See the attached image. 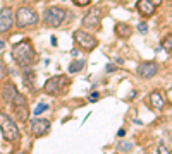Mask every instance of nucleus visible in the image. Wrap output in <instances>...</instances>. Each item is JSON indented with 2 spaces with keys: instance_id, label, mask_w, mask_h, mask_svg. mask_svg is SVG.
<instances>
[{
  "instance_id": "obj_4",
  "label": "nucleus",
  "mask_w": 172,
  "mask_h": 154,
  "mask_svg": "<svg viewBox=\"0 0 172 154\" xmlns=\"http://www.w3.org/2000/svg\"><path fill=\"white\" fill-rule=\"evenodd\" d=\"M12 105V110H14V115H16L17 122H28V118H29V108H28V99L26 96H22L21 93H16V96L12 98L11 101Z\"/></svg>"
},
{
  "instance_id": "obj_5",
  "label": "nucleus",
  "mask_w": 172,
  "mask_h": 154,
  "mask_svg": "<svg viewBox=\"0 0 172 154\" xmlns=\"http://www.w3.org/2000/svg\"><path fill=\"white\" fill-rule=\"evenodd\" d=\"M65 14L67 12L62 7H48L43 12V22L50 27H59L65 21Z\"/></svg>"
},
{
  "instance_id": "obj_11",
  "label": "nucleus",
  "mask_w": 172,
  "mask_h": 154,
  "mask_svg": "<svg viewBox=\"0 0 172 154\" xmlns=\"http://www.w3.org/2000/svg\"><path fill=\"white\" fill-rule=\"evenodd\" d=\"M157 72H158V65L155 62H145V64H141L136 70V74L140 75L141 79H151V77H155Z\"/></svg>"
},
{
  "instance_id": "obj_2",
  "label": "nucleus",
  "mask_w": 172,
  "mask_h": 154,
  "mask_svg": "<svg viewBox=\"0 0 172 154\" xmlns=\"http://www.w3.org/2000/svg\"><path fill=\"white\" fill-rule=\"evenodd\" d=\"M0 130H2V135L7 142L17 144L21 140V130L17 127V123L5 112H0Z\"/></svg>"
},
{
  "instance_id": "obj_29",
  "label": "nucleus",
  "mask_w": 172,
  "mask_h": 154,
  "mask_svg": "<svg viewBox=\"0 0 172 154\" xmlns=\"http://www.w3.org/2000/svg\"><path fill=\"white\" fill-rule=\"evenodd\" d=\"M115 62H117L119 65H122V64H124V60H122V58H117V57H115Z\"/></svg>"
},
{
  "instance_id": "obj_22",
  "label": "nucleus",
  "mask_w": 172,
  "mask_h": 154,
  "mask_svg": "<svg viewBox=\"0 0 172 154\" xmlns=\"http://www.w3.org/2000/svg\"><path fill=\"white\" fill-rule=\"evenodd\" d=\"M72 4L78 5V7H86V5L91 4V0H72Z\"/></svg>"
},
{
  "instance_id": "obj_17",
  "label": "nucleus",
  "mask_w": 172,
  "mask_h": 154,
  "mask_svg": "<svg viewBox=\"0 0 172 154\" xmlns=\"http://www.w3.org/2000/svg\"><path fill=\"white\" fill-rule=\"evenodd\" d=\"M134 149V144L129 142V140H119L117 142V151L119 152H127V151H133Z\"/></svg>"
},
{
  "instance_id": "obj_14",
  "label": "nucleus",
  "mask_w": 172,
  "mask_h": 154,
  "mask_svg": "<svg viewBox=\"0 0 172 154\" xmlns=\"http://www.w3.org/2000/svg\"><path fill=\"white\" fill-rule=\"evenodd\" d=\"M150 105L153 110H164V106H165V99H164V96L158 93V91H155V93H151L150 94Z\"/></svg>"
},
{
  "instance_id": "obj_21",
  "label": "nucleus",
  "mask_w": 172,
  "mask_h": 154,
  "mask_svg": "<svg viewBox=\"0 0 172 154\" xmlns=\"http://www.w3.org/2000/svg\"><path fill=\"white\" fill-rule=\"evenodd\" d=\"M48 110V105H45V103H41V105H38L36 108H35V115H41L43 112H47Z\"/></svg>"
},
{
  "instance_id": "obj_7",
  "label": "nucleus",
  "mask_w": 172,
  "mask_h": 154,
  "mask_svg": "<svg viewBox=\"0 0 172 154\" xmlns=\"http://www.w3.org/2000/svg\"><path fill=\"white\" fill-rule=\"evenodd\" d=\"M72 38H74V41L78 43V46L83 48V50H86V52H91V50H95V48L98 46V39L97 38L93 36V34H90V33L83 31V29L74 31Z\"/></svg>"
},
{
  "instance_id": "obj_9",
  "label": "nucleus",
  "mask_w": 172,
  "mask_h": 154,
  "mask_svg": "<svg viewBox=\"0 0 172 154\" xmlns=\"http://www.w3.org/2000/svg\"><path fill=\"white\" fill-rule=\"evenodd\" d=\"M29 130L35 137H43L50 132V122L45 118H33L29 122Z\"/></svg>"
},
{
  "instance_id": "obj_15",
  "label": "nucleus",
  "mask_w": 172,
  "mask_h": 154,
  "mask_svg": "<svg viewBox=\"0 0 172 154\" xmlns=\"http://www.w3.org/2000/svg\"><path fill=\"white\" fill-rule=\"evenodd\" d=\"M131 33H133V29H131L129 24H126V22H117V24H115V34H117L119 38L126 39V38L131 36Z\"/></svg>"
},
{
  "instance_id": "obj_24",
  "label": "nucleus",
  "mask_w": 172,
  "mask_h": 154,
  "mask_svg": "<svg viewBox=\"0 0 172 154\" xmlns=\"http://www.w3.org/2000/svg\"><path fill=\"white\" fill-rule=\"evenodd\" d=\"M98 98H100V94H98V93H91V94H90V98H88V99L91 101V103H95V101H98Z\"/></svg>"
},
{
  "instance_id": "obj_32",
  "label": "nucleus",
  "mask_w": 172,
  "mask_h": 154,
  "mask_svg": "<svg viewBox=\"0 0 172 154\" xmlns=\"http://www.w3.org/2000/svg\"><path fill=\"white\" fill-rule=\"evenodd\" d=\"M170 53H172V50H170Z\"/></svg>"
},
{
  "instance_id": "obj_20",
  "label": "nucleus",
  "mask_w": 172,
  "mask_h": 154,
  "mask_svg": "<svg viewBox=\"0 0 172 154\" xmlns=\"http://www.w3.org/2000/svg\"><path fill=\"white\" fill-rule=\"evenodd\" d=\"M7 77V65L4 62V58H0V80H4Z\"/></svg>"
},
{
  "instance_id": "obj_1",
  "label": "nucleus",
  "mask_w": 172,
  "mask_h": 154,
  "mask_svg": "<svg viewBox=\"0 0 172 154\" xmlns=\"http://www.w3.org/2000/svg\"><path fill=\"white\" fill-rule=\"evenodd\" d=\"M12 58L21 69H26V67H31L36 60V52L33 48L31 41L28 39H22V41L16 43L12 46Z\"/></svg>"
},
{
  "instance_id": "obj_31",
  "label": "nucleus",
  "mask_w": 172,
  "mask_h": 154,
  "mask_svg": "<svg viewBox=\"0 0 172 154\" xmlns=\"http://www.w3.org/2000/svg\"><path fill=\"white\" fill-rule=\"evenodd\" d=\"M4 46H5V41H2V39H0V50H2Z\"/></svg>"
},
{
  "instance_id": "obj_19",
  "label": "nucleus",
  "mask_w": 172,
  "mask_h": 154,
  "mask_svg": "<svg viewBox=\"0 0 172 154\" xmlns=\"http://www.w3.org/2000/svg\"><path fill=\"white\" fill-rule=\"evenodd\" d=\"M162 48H164L165 52L170 53V50H172V33L167 38H164V41H162Z\"/></svg>"
},
{
  "instance_id": "obj_10",
  "label": "nucleus",
  "mask_w": 172,
  "mask_h": 154,
  "mask_svg": "<svg viewBox=\"0 0 172 154\" xmlns=\"http://www.w3.org/2000/svg\"><path fill=\"white\" fill-rule=\"evenodd\" d=\"M12 26H14V12L11 7H4L0 11V34L7 33Z\"/></svg>"
},
{
  "instance_id": "obj_30",
  "label": "nucleus",
  "mask_w": 172,
  "mask_h": 154,
  "mask_svg": "<svg viewBox=\"0 0 172 154\" xmlns=\"http://www.w3.org/2000/svg\"><path fill=\"white\" fill-rule=\"evenodd\" d=\"M52 45H54V46L57 45V38H55V36H52Z\"/></svg>"
},
{
  "instance_id": "obj_8",
  "label": "nucleus",
  "mask_w": 172,
  "mask_h": 154,
  "mask_svg": "<svg viewBox=\"0 0 172 154\" xmlns=\"http://www.w3.org/2000/svg\"><path fill=\"white\" fill-rule=\"evenodd\" d=\"M102 16H103V9L100 5H95L91 7L90 11L84 14V17H83V27H86V29H97L98 26H100V22H102Z\"/></svg>"
},
{
  "instance_id": "obj_27",
  "label": "nucleus",
  "mask_w": 172,
  "mask_h": 154,
  "mask_svg": "<svg viewBox=\"0 0 172 154\" xmlns=\"http://www.w3.org/2000/svg\"><path fill=\"white\" fill-rule=\"evenodd\" d=\"M150 2H151V4H153V5H160V4H162V2H164V0H150Z\"/></svg>"
},
{
  "instance_id": "obj_26",
  "label": "nucleus",
  "mask_w": 172,
  "mask_h": 154,
  "mask_svg": "<svg viewBox=\"0 0 172 154\" xmlns=\"http://www.w3.org/2000/svg\"><path fill=\"white\" fill-rule=\"evenodd\" d=\"M158 149H160V152H164V154L169 152V149H167L165 146H164V144H160V146H158Z\"/></svg>"
},
{
  "instance_id": "obj_23",
  "label": "nucleus",
  "mask_w": 172,
  "mask_h": 154,
  "mask_svg": "<svg viewBox=\"0 0 172 154\" xmlns=\"http://www.w3.org/2000/svg\"><path fill=\"white\" fill-rule=\"evenodd\" d=\"M138 29H140L141 33H146L148 31V24H146V22H140V24H138Z\"/></svg>"
},
{
  "instance_id": "obj_18",
  "label": "nucleus",
  "mask_w": 172,
  "mask_h": 154,
  "mask_svg": "<svg viewBox=\"0 0 172 154\" xmlns=\"http://www.w3.org/2000/svg\"><path fill=\"white\" fill-rule=\"evenodd\" d=\"M83 67H84V60H76V62H72V64L69 65V72L71 74H76V72H79Z\"/></svg>"
},
{
  "instance_id": "obj_25",
  "label": "nucleus",
  "mask_w": 172,
  "mask_h": 154,
  "mask_svg": "<svg viewBox=\"0 0 172 154\" xmlns=\"http://www.w3.org/2000/svg\"><path fill=\"white\" fill-rule=\"evenodd\" d=\"M115 69H117V67H115L114 64H107V67H105V70H107V72H114Z\"/></svg>"
},
{
  "instance_id": "obj_3",
  "label": "nucleus",
  "mask_w": 172,
  "mask_h": 154,
  "mask_svg": "<svg viewBox=\"0 0 172 154\" xmlns=\"http://www.w3.org/2000/svg\"><path fill=\"white\" fill-rule=\"evenodd\" d=\"M40 21V16L36 14V11H33L31 7H19L14 14V24H16L19 29L22 27H29L38 24Z\"/></svg>"
},
{
  "instance_id": "obj_13",
  "label": "nucleus",
  "mask_w": 172,
  "mask_h": 154,
  "mask_svg": "<svg viewBox=\"0 0 172 154\" xmlns=\"http://www.w3.org/2000/svg\"><path fill=\"white\" fill-rule=\"evenodd\" d=\"M136 9L140 12L143 17H151L155 14V5L151 4L150 0H140L138 4H136Z\"/></svg>"
},
{
  "instance_id": "obj_6",
  "label": "nucleus",
  "mask_w": 172,
  "mask_h": 154,
  "mask_svg": "<svg viewBox=\"0 0 172 154\" xmlns=\"http://www.w3.org/2000/svg\"><path fill=\"white\" fill-rule=\"evenodd\" d=\"M67 86H69V79L65 75H54L45 82V93L50 96L62 94L67 89Z\"/></svg>"
},
{
  "instance_id": "obj_12",
  "label": "nucleus",
  "mask_w": 172,
  "mask_h": 154,
  "mask_svg": "<svg viewBox=\"0 0 172 154\" xmlns=\"http://www.w3.org/2000/svg\"><path fill=\"white\" fill-rule=\"evenodd\" d=\"M22 82H24V86H26L29 91H36V74H35V70H31L29 67H26L24 69V72H22Z\"/></svg>"
},
{
  "instance_id": "obj_28",
  "label": "nucleus",
  "mask_w": 172,
  "mask_h": 154,
  "mask_svg": "<svg viewBox=\"0 0 172 154\" xmlns=\"http://www.w3.org/2000/svg\"><path fill=\"white\" fill-rule=\"evenodd\" d=\"M124 134H126V130H124V128H121V130H119V137H124Z\"/></svg>"
},
{
  "instance_id": "obj_16",
  "label": "nucleus",
  "mask_w": 172,
  "mask_h": 154,
  "mask_svg": "<svg viewBox=\"0 0 172 154\" xmlns=\"http://www.w3.org/2000/svg\"><path fill=\"white\" fill-rule=\"evenodd\" d=\"M17 89H16V86L12 84V82H7L5 86H4V91H2V94H4V99L7 101V103H11L12 98L16 96Z\"/></svg>"
}]
</instances>
